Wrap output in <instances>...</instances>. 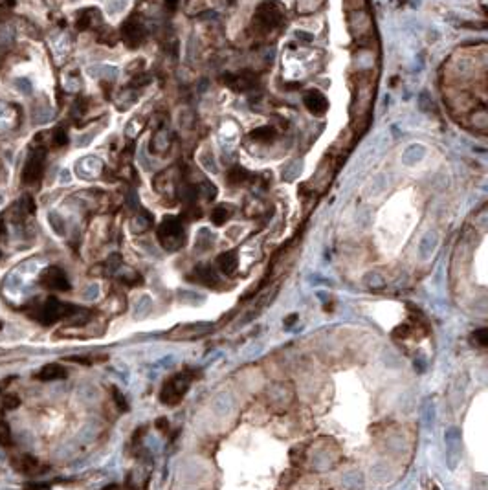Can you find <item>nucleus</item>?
<instances>
[{
	"label": "nucleus",
	"mask_w": 488,
	"mask_h": 490,
	"mask_svg": "<svg viewBox=\"0 0 488 490\" xmlns=\"http://www.w3.org/2000/svg\"><path fill=\"white\" fill-rule=\"evenodd\" d=\"M76 311H77V307H72V305H68V303L59 301V299H55V297H48V299L42 303V307L37 311L35 318L39 319L40 323L52 325V323H55V321H59V319L70 318Z\"/></svg>",
	"instance_id": "f257e3e1"
},
{
	"label": "nucleus",
	"mask_w": 488,
	"mask_h": 490,
	"mask_svg": "<svg viewBox=\"0 0 488 490\" xmlns=\"http://www.w3.org/2000/svg\"><path fill=\"white\" fill-rule=\"evenodd\" d=\"M158 239L167 250H176L184 244V229L176 217H166L158 228Z\"/></svg>",
	"instance_id": "f03ea898"
},
{
	"label": "nucleus",
	"mask_w": 488,
	"mask_h": 490,
	"mask_svg": "<svg viewBox=\"0 0 488 490\" xmlns=\"http://www.w3.org/2000/svg\"><path fill=\"white\" fill-rule=\"evenodd\" d=\"M189 384H191V377H189L188 373L175 375V377L171 378L169 382L164 386V389H161L160 401L164 402V404H169V406L178 404L180 399L188 393Z\"/></svg>",
	"instance_id": "7ed1b4c3"
},
{
	"label": "nucleus",
	"mask_w": 488,
	"mask_h": 490,
	"mask_svg": "<svg viewBox=\"0 0 488 490\" xmlns=\"http://www.w3.org/2000/svg\"><path fill=\"white\" fill-rule=\"evenodd\" d=\"M253 20H255L257 26H261L263 30H272V28L281 26L283 20H285V15H283L281 8H279L275 2L266 0V2L259 4Z\"/></svg>",
	"instance_id": "20e7f679"
},
{
	"label": "nucleus",
	"mask_w": 488,
	"mask_h": 490,
	"mask_svg": "<svg viewBox=\"0 0 488 490\" xmlns=\"http://www.w3.org/2000/svg\"><path fill=\"white\" fill-rule=\"evenodd\" d=\"M44 171V151L35 149L26 160V166L22 169V182L26 185L37 184Z\"/></svg>",
	"instance_id": "39448f33"
},
{
	"label": "nucleus",
	"mask_w": 488,
	"mask_h": 490,
	"mask_svg": "<svg viewBox=\"0 0 488 490\" xmlns=\"http://www.w3.org/2000/svg\"><path fill=\"white\" fill-rule=\"evenodd\" d=\"M40 283L44 285L46 288L59 290V292L70 290V281H68L66 274H64L61 268H57V266H50V268H46L44 272L40 274Z\"/></svg>",
	"instance_id": "423d86ee"
},
{
	"label": "nucleus",
	"mask_w": 488,
	"mask_h": 490,
	"mask_svg": "<svg viewBox=\"0 0 488 490\" xmlns=\"http://www.w3.org/2000/svg\"><path fill=\"white\" fill-rule=\"evenodd\" d=\"M444 441H446V459H448V466L455 468L459 459H461V433L457 428H450L446 435H444Z\"/></svg>",
	"instance_id": "0eeeda50"
},
{
	"label": "nucleus",
	"mask_w": 488,
	"mask_h": 490,
	"mask_svg": "<svg viewBox=\"0 0 488 490\" xmlns=\"http://www.w3.org/2000/svg\"><path fill=\"white\" fill-rule=\"evenodd\" d=\"M211 329H213V323H210V321L180 325V327H176L173 333H169V338H173V340H188V338L204 336L206 333H210Z\"/></svg>",
	"instance_id": "6e6552de"
},
{
	"label": "nucleus",
	"mask_w": 488,
	"mask_h": 490,
	"mask_svg": "<svg viewBox=\"0 0 488 490\" xmlns=\"http://www.w3.org/2000/svg\"><path fill=\"white\" fill-rule=\"evenodd\" d=\"M121 39L130 46V48H136L142 42L145 41V30L144 26L134 20V18H129L123 26H121Z\"/></svg>",
	"instance_id": "1a4fd4ad"
},
{
	"label": "nucleus",
	"mask_w": 488,
	"mask_h": 490,
	"mask_svg": "<svg viewBox=\"0 0 488 490\" xmlns=\"http://www.w3.org/2000/svg\"><path fill=\"white\" fill-rule=\"evenodd\" d=\"M222 81L226 83V85H229L233 90H250L255 86L257 83V77L255 74L251 72H239V74H228V76L222 77Z\"/></svg>",
	"instance_id": "9d476101"
},
{
	"label": "nucleus",
	"mask_w": 488,
	"mask_h": 490,
	"mask_svg": "<svg viewBox=\"0 0 488 490\" xmlns=\"http://www.w3.org/2000/svg\"><path fill=\"white\" fill-rule=\"evenodd\" d=\"M303 103H305V107L309 108V112H312V114H323L329 107L327 98H325L321 92H318V90H310V92H307L303 98Z\"/></svg>",
	"instance_id": "9b49d317"
},
{
	"label": "nucleus",
	"mask_w": 488,
	"mask_h": 490,
	"mask_svg": "<svg viewBox=\"0 0 488 490\" xmlns=\"http://www.w3.org/2000/svg\"><path fill=\"white\" fill-rule=\"evenodd\" d=\"M66 375L68 371L61 364H46L37 373V378L44 380V382H50V380H63V378H66Z\"/></svg>",
	"instance_id": "f8f14e48"
},
{
	"label": "nucleus",
	"mask_w": 488,
	"mask_h": 490,
	"mask_svg": "<svg viewBox=\"0 0 488 490\" xmlns=\"http://www.w3.org/2000/svg\"><path fill=\"white\" fill-rule=\"evenodd\" d=\"M11 466L20 474H33L39 470V461H37L33 455H20V457H15Z\"/></svg>",
	"instance_id": "ddd939ff"
},
{
	"label": "nucleus",
	"mask_w": 488,
	"mask_h": 490,
	"mask_svg": "<svg viewBox=\"0 0 488 490\" xmlns=\"http://www.w3.org/2000/svg\"><path fill=\"white\" fill-rule=\"evenodd\" d=\"M193 279H195V281H198L200 285H206V287L219 285V275H217L215 270H211L210 266H198V268H195Z\"/></svg>",
	"instance_id": "4468645a"
},
{
	"label": "nucleus",
	"mask_w": 488,
	"mask_h": 490,
	"mask_svg": "<svg viewBox=\"0 0 488 490\" xmlns=\"http://www.w3.org/2000/svg\"><path fill=\"white\" fill-rule=\"evenodd\" d=\"M217 265H219L220 272H224L226 275H231L235 270H237L239 265V257L235 252H224L220 253L219 259H217Z\"/></svg>",
	"instance_id": "2eb2a0df"
},
{
	"label": "nucleus",
	"mask_w": 488,
	"mask_h": 490,
	"mask_svg": "<svg viewBox=\"0 0 488 490\" xmlns=\"http://www.w3.org/2000/svg\"><path fill=\"white\" fill-rule=\"evenodd\" d=\"M13 445V435H11V428H9L8 421H6L4 413L0 411V446L4 448H11Z\"/></svg>",
	"instance_id": "dca6fc26"
},
{
	"label": "nucleus",
	"mask_w": 488,
	"mask_h": 490,
	"mask_svg": "<svg viewBox=\"0 0 488 490\" xmlns=\"http://www.w3.org/2000/svg\"><path fill=\"white\" fill-rule=\"evenodd\" d=\"M422 411V424H424L426 430H431V426H433V421H435V406L433 402L430 401V399H426L424 404H422L421 408Z\"/></svg>",
	"instance_id": "f3484780"
},
{
	"label": "nucleus",
	"mask_w": 488,
	"mask_h": 490,
	"mask_svg": "<svg viewBox=\"0 0 488 490\" xmlns=\"http://www.w3.org/2000/svg\"><path fill=\"white\" fill-rule=\"evenodd\" d=\"M229 217H231V212H229V207H226V206H217L215 209H213V213H211V221H213V224H215V226H222L226 221H228Z\"/></svg>",
	"instance_id": "a211bd4d"
},
{
	"label": "nucleus",
	"mask_w": 488,
	"mask_h": 490,
	"mask_svg": "<svg viewBox=\"0 0 488 490\" xmlns=\"http://www.w3.org/2000/svg\"><path fill=\"white\" fill-rule=\"evenodd\" d=\"M251 138L257 139V142H272L275 138V131L272 127H259V129L251 132Z\"/></svg>",
	"instance_id": "6ab92c4d"
},
{
	"label": "nucleus",
	"mask_w": 488,
	"mask_h": 490,
	"mask_svg": "<svg viewBox=\"0 0 488 490\" xmlns=\"http://www.w3.org/2000/svg\"><path fill=\"white\" fill-rule=\"evenodd\" d=\"M246 180H248V171L246 169H242V167H233L228 175L229 184L237 185V184H242V182H246Z\"/></svg>",
	"instance_id": "aec40b11"
},
{
	"label": "nucleus",
	"mask_w": 488,
	"mask_h": 490,
	"mask_svg": "<svg viewBox=\"0 0 488 490\" xmlns=\"http://www.w3.org/2000/svg\"><path fill=\"white\" fill-rule=\"evenodd\" d=\"M296 479H297V474L294 472V470H287V472L283 474L281 481H279L277 490H288L292 486V483L296 481Z\"/></svg>",
	"instance_id": "412c9836"
},
{
	"label": "nucleus",
	"mask_w": 488,
	"mask_h": 490,
	"mask_svg": "<svg viewBox=\"0 0 488 490\" xmlns=\"http://www.w3.org/2000/svg\"><path fill=\"white\" fill-rule=\"evenodd\" d=\"M343 485L349 490H358L363 486V481L362 477H360V474H349V476L343 479Z\"/></svg>",
	"instance_id": "4be33fe9"
},
{
	"label": "nucleus",
	"mask_w": 488,
	"mask_h": 490,
	"mask_svg": "<svg viewBox=\"0 0 488 490\" xmlns=\"http://www.w3.org/2000/svg\"><path fill=\"white\" fill-rule=\"evenodd\" d=\"M90 13V9H85V11H81V15L77 17V28L79 30H88V26L92 24V15Z\"/></svg>",
	"instance_id": "5701e85b"
},
{
	"label": "nucleus",
	"mask_w": 488,
	"mask_h": 490,
	"mask_svg": "<svg viewBox=\"0 0 488 490\" xmlns=\"http://www.w3.org/2000/svg\"><path fill=\"white\" fill-rule=\"evenodd\" d=\"M474 342L477 343V345H481V347H486L488 345V329H479V331H475L474 333Z\"/></svg>",
	"instance_id": "b1692460"
},
{
	"label": "nucleus",
	"mask_w": 488,
	"mask_h": 490,
	"mask_svg": "<svg viewBox=\"0 0 488 490\" xmlns=\"http://www.w3.org/2000/svg\"><path fill=\"white\" fill-rule=\"evenodd\" d=\"M365 283H367L371 288H382V287L385 285V281L382 279V275H378V274H369L367 277H365Z\"/></svg>",
	"instance_id": "393cba45"
},
{
	"label": "nucleus",
	"mask_w": 488,
	"mask_h": 490,
	"mask_svg": "<svg viewBox=\"0 0 488 490\" xmlns=\"http://www.w3.org/2000/svg\"><path fill=\"white\" fill-rule=\"evenodd\" d=\"M112 396H114V401H116V406L121 409V411H127V409H129V406H127V401H125V396L121 395L120 389H116V387H114V389H112Z\"/></svg>",
	"instance_id": "a878e982"
},
{
	"label": "nucleus",
	"mask_w": 488,
	"mask_h": 490,
	"mask_svg": "<svg viewBox=\"0 0 488 490\" xmlns=\"http://www.w3.org/2000/svg\"><path fill=\"white\" fill-rule=\"evenodd\" d=\"M409 334H411V329H409V325H399V327L393 331V338H397V340H400V338H408Z\"/></svg>",
	"instance_id": "bb28decb"
},
{
	"label": "nucleus",
	"mask_w": 488,
	"mask_h": 490,
	"mask_svg": "<svg viewBox=\"0 0 488 490\" xmlns=\"http://www.w3.org/2000/svg\"><path fill=\"white\" fill-rule=\"evenodd\" d=\"M18 404H20L18 396L9 395V396H6V399H4V404H2V408H4V409H15Z\"/></svg>",
	"instance_id": "cd10ccee"
},
{
	"label": "nucleus",
	"mask_w": 488,
	"mask_h": 490,
	"mask_svg": "<svg viewBox=\"0 0 488 490\" xmlns=\"http://www.w3.org/2000/svg\"><path fill=\"white\" fill-rule=\"evenodd\" d=\"M54 139H55V144H57V145H66L68 144V136H66V132H64L63 129H57V131H55Z\"/></svg>",
	"instance_id": "c85d7f7f"
},
{
	"label": "nucleus",
	"mask_w": 488,
	"mask_h": 490,
	"mask_svg": "<svg viewBox=\"0 0 488 490\" xmlns=\"http://www.w3.org/2000/svg\"><path fill=\"white\" fill-rule=\"evenodd\" d=\"M15 85L22 86V88H20V92H22V94H32V83L28 81V79H17V81H15Z\"/></svg>",
	"instance_id": "c756f323"
},
{
	"label": "nucleus",
	"mask_w": 488,
	"mask_h": 490,
	"mask_svg": "<svg viewBox=\"0 0 488 490\" xmlns=\"http://www.w3.org/2000/svg\"><path fill=\"white\" fill-rule=\"evenodd\" d=\"M154 426H156V430H160V432H166L167 426H169V423H167V418H158L156 423H154Z\"/></svg>",
	"instance_id": "7c9ffc66"
},
{
	"label": "nucleus",
	"mask_w": 488,
	"mask_h": 490,
	"mask_svg": "<svg viewBox=\"0 0 488 490\" xmlns=\"http://www.w3.org/2000/svg\"><path fill=\"white\" fill-rule=\"evenodd\" d=\"M70 362H79V364H90V360H86L85 356H70Z\"/></svg>",
	"instance_id": "2f4dec72"
},
{
	"label": "nucleus",
	"mask_w": 488,
	"mask_h": 490,
	"mask_svg": "<svg viewBox=\"0 0 488 490\" xmlns=\"http://www.w3.org/2000/svg\"><path fill=\"white\" fill-rule=\"evenodd\" d=\"M11 382H13V377H9V378H6V380H2V382H0V393L4 391L6 386H8V384H11Z\"/></svg>",
	"instance_id": "473e14b6"
},
{
	"label": "nucleus",
	"mask_w": 488,
	"mask_h": 490,
	"mask_svg": "<svg viewBox=\"0 0 488 490\" xmlns=\"http://www.w3.org/2000/svg\"><path fill=\"white\" fill-rule=\"evenodd\" d=\"M166 4H167V8L175 9V8H176V4H178V0H166Z\"/></svg>",
	"instance_id": "72a5a7b5"
},
{
	"label": "nucleus",
	"mask_w": 488,
	"mask_h": 490,
	"mask_svg": "<svg viewBox=\"0 0 488 490\" xmlns=\"http://www.w3.org/2000/svg\"><path fill=\"white\" fill-rule=\"evenodd\" d=\"M296 319H297V316H290V318H288L287 321H285V325H287V327H288V325H292V323H294V321H296Z\"/></svg>",
	"instance_id": "f704fd0d"
}]
</instances>
